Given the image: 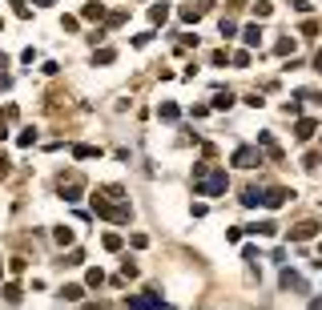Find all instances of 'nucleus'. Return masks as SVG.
<instances>
[{"label": "nucleus", "instance_id": "nucleus-1", "mask_svg": "<svg viewBox=\"0 0 322 310\" xmlns=\"http://www.w3.org/2000/svg\"><path fill=\"white\" fill-rule=\"evenodd\" d=\"M194 177H198V194H206V198H214V194H221L226 190V169H210V165H198L194 169Z\"/></svg>", "mask_w": 322, "mask_h": 310}, {"label": "nucleus", "instance_id": "nucleus-2", "mask_svg": "<svg viewBox=\"0 0 322 310\" xmlns=\"http://www.w3.org/2000/svg\"><path fill=\"white\" fill-rule=\"evenodd\" d=\"M93 209H97L101 218H109V222H117V226H121V222H129V206H125V202H121V206H109L101 194H93Z\"/></svg>", "mask_w": 322, "mask_h": 310}, {"label": "nucleus", "instance_id": "nucleus-3", "mask_svg": "<svg viewBox=\"0 0 322 310\" xmlns=\"http://www.w3.org/2000/svg\"><path fill=\"white\" fill-rule=\"evenodd\" d=\"M318 230H322V222H318V218H310V222H298V226L290 230V238H314Z\"/></svg>", "mask_w": 322, "mask_h": 310}, {"label": "nucleus", "instance_id": "nucleus-4", "mask_svg": "<svg viewBox=\"0 0 322 310\" xmlns=\"http://www.w3.org/2000/svg\"><path fill=\"white\" fill-rule=\"evenodd\" d=\"M258 161H262V157L254 153V149H238V153H234V165H238V169H254Z\"/></svg>", "mask_w": 322, "mask_h": 310}, {"label": "nucleus", "instance_id": "nucleus-5", "mask_svg": "<svg viewBox=\"0 0 322 310\" xmlns=\"http://www.w3.org/2000/svg\"><path fill=\"white\" fill-rule=\"evenodd\" d=\"M129 310H161V306L153 294H137V298H129Z\"/></svg>", "mask_w": 322, "mask_h": 310}, {"label": "nucleus", "instance_id": "nucleus-6", "mask_svg": "<svg viewBox=\"0 0 322 310\" xmlns=\"http://www.w3.org/2000/svg\"><path fill=\"white\" fill-rule=\"evenodd\" d=\"M286 198H290V190H282V185H278V190H266V194H262V202H266V206H282Z\"/></svg>", "mask_w": 322, "mask_h": 310}, {"label": "nucleus", "instance_id": "nucleus-7", "mask_svg": "<svg viewBox=\"0 0 322 310\" xmlns=\"http://www.w3.org/2000/svg\"><path fill=\"white\" fill-rule=\"evenodd\" d=\"M85 20H105V4H85Z\"/></svg>", "mask_w": 322, "mask_h": 310}, {"label": "nucleus", "instance_id": "nucleus-8", "mask_svg": "<svg viewBox=\"0 0 322 310\" xmlns=\"http://www.w3.org/2000/svg\"><path fill=\"white\" fill-rule=\"evenodd\" d=\"M314 129H318V125H314L310 117H302V121H298V137H302V141H306V137H314Z\"/></svg>", "mask_w": 322, "mask_h": 310}, {"label": "nucleus", "instance_id": "nucleus-9", "mask_svg": "<svg viewBox=\"0 0 322 310\" xmlns=\"http://www.w3.org/2000/svg\"><path fill=\"white\" fill-rule=\"evenodd\" d=\"M149 16H153V24H165V16H169V4H153V8H149Z\"/></svg>", "mask_w": 322, "mask_h": 310}, {"label": "nucleus", "instance_id": "nucleus-10", "mask_svg": "<svg viewBox=\"0 0 322 310\" xmlns=\"http://www.w3.org/2000/svg\"><path fill=\"white\" fill-rule=\"evenodd\" d=\"M101 282H105V274H101V270H89V274H85V286H89V290H97Z\"/></svg>", "mask_w": 322, "mask_h": 310}, {"label": "nucleus", "instance_id": "nucleus-11", "mask_svg": "<svg viewBox=\"0 0 322 310\" xmlns=\"http://www.w3.org/2000/svg\"><path fill=\"white\" fill-rule=\"evenodd\" d=\"M282 286H286V290H290V286H294V290H302V278H298L294 270H286V274H282Z\"/></svg>", "mask_w": 322, "mask_h": 310}, {"label": "nucleus", "instance_id": "nucleus-12", "mask_svg": "<svg viewBox=\"0 0 322 310\" xmlns=\"http://www.w3.org/2000/svg\"><path fill=\"white\" fill-rule=\"evenodd\" d=\"M101 153V149H93V145H77V149H73V157H81V161H89V157H97Z\"/></svg>", "mask_w": 322, "mask_h": 310}, {"label": "nucleus", "instance_id": "nucleus-13", "mask_svg": "<svg viewBox=\"0 0 322 310\" xmlns=\"http://www.w3.org/2000/svg\"><path fill=\"white\" fill-rule=\"evenodd\" d=\"M242 202H246V206H258V202H262V190H242Z\"/></svg>", "mask_w": 322, "mask_h": 310}, {"label": "nucleus", "instance_id": "nucleus-14", "mask_svg": "<svg viewBox=\"0 0 322 310\" xmlns=\"http://www.w3.org/2000/svg\"><path fill=\"white\" fill-rule=\"evenodd\" d=\"M113 56H117V52H113V49H97V52H93V60H97V65H109Z\"/></svg>", "mask_w": 322, "mask_h": 310}, {"label": "nucleus", "instance_id": "nucleus-15", "mask_svg": "<svg viewBox=\"0 0 322 310\" xmlns=\"http://www.w3.org/2000/svg\"><path fill=\"white\" fill-rule=\"evenodd\" d=\"M258 41H262V28L250 24V28H246V45H258Z\"/></svg>", "mask_w": 322, "mask_h": 310}, {"label": "nucleus", "instance_id": "nucleus-16", "mask_svg": "<svg viewBox=\"0 0 322 310\" xmlns=\"http://www.w3.org/2000/svg\"><path fill=\"white\" fill-rule=\"evenodd\" d=\"M60 194H65L69 202H77V198H81V185H60Z\"/></svg>", "mask_w": 322, "mask_h": 310}, {"label": "nucleus", "instance_id": "nucleus-17", "mask_svg": "<svg viewBox=\"0 0 322 310\" xmlns=\"http://www.w3.org/2000/svg\"><path fill=\"white\" fill-rule=\"evenodd\" d=\"M56 242H60V246H69V242H73V234H69V230H65V226H56V234H53Z\"/></svg>", "mask_w": 322, "mask_h": 310}, {"label": "nucleus", "instance_id": "nucleus-18", "mask_svg": "<svg viewBox=\"0 0 322 310\" xmlns=\"http://www.w3.org/2000/svg\"><path fill=\"white\" fill-rule=\"evenodd\" d=\"M221 37H238V24L234 20H221Z\"/></svg>", "mask_w": 322, "mask_h": 310}, {"label": "nucleus", "instance_id": "nucleus-19", "mask_svg": "<svg viewBox=\"0 0 322 310\" xmlns=\"http://www.w3.org/2000/svg\"><path fill=\"white\" fill-rule=\"evenodd\" d=\"M177 113H181V109H177V105H169V101L161 105V117H169V121H173V117H177Z\"/></svg>", "mask_w": 322, "mask_h": 310}, {"label": "nucleus", "instance_id": "nucleus-20", "mask_svg": "<svg viewBox=\"0 0 322 310\" xmlns=\"http://www.w3.org/2000/svg\"><path fill=\"white\" fill-rule=\"evenodd\" d=\"M214 105H217V109H226V105H234V97H230V93H217Z\"/></svg>", "mask_w": 322, "mask_h": 310}, {"label": "nucleus", "instance_id": "nucleus-21", "mask_svg": "<svg viewBox=\"0 0 322 310\" xmlns=\"http://www.w3.org/2000/svg\"><path fill=\"white\" fill-rule=\"evenodd\" d=\"M290 4H294V8H298V12H306V8H310V4H306V0H290Z\"/></svg>", "mask_w": 322, "mask_h": 310}, {"label": "nucleus", "instance_id": "nucleus-22", "mask_svg": "<svg viewBox=\"0 0 322 310\" xmlns=\"http://www.w3.org/2000/svg\"><path fill=\"white\" fill-rule=\"evenodd\" d=\"M314 69H322V49H318V56H314Z\"/></svg>", "mask_w": 322, "mask_h": 310}, {"label": "nucleus", "instance_id": "nucleus-23", "mask_svg": "<svg viewBox=\"0 0 322 310\" xmlns=\"http://www.w3.org/2000/svg\"><path fill=\"white\" fill-rule=\"evenodd\" d=\"M310 310H322V298H314V302H310Z\"/></svg>", "mask_w": 322, "mask_h": 310}, {"label": "nucleus", "instance_id": "nucleus-24", "mask_svg": "<svg viewBox=\"0 0 322 310\" xmlns=\"http://www.w3.org/2000/svg\"><path fill=\"white\" fill-rule=\"evenodd\" d=\"M0 141H4V125H0Z\"/></svg>", "mask_w": 322, "mask_h": 310}]
</instances>
